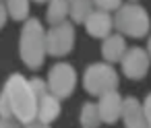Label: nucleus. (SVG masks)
<instances>
[{"mask_svg":"<svg viewBox=\"0 0 151 128\" xmlns=\"http://www.w3.org/2000/svg\"><path fill=\"white\" fill-rule=\"evenodd\" d=\"M95 2V6L99 9V11H118L120 9V4H122V0H93Z\"/></svg>","mask_w":151,"mask_h":128,"instance_id":"obj_17","label":"nucleus"},{"mask_svg":"<svg viewBox=\"0 0 151 128\" xmlns=\"http://www.w3.org/2000/svg\"><path fill=\"white\" fill-rule=\"evenodd\" d=\"M58 114H60V97H56L52 91H48L37 99V120L50 124L52 120L58 118Z\"/></svg>","mask_w":151,"mask_h":128,"instance_id":"obj_11","label":"nucleus"},{"mask_svg":"<svg viewBox=\"0 0 151 128\" xmlns=\"http://www.w3.org/2000/svg\"><path fill=\"white\" fill-rule=\"evenodd\" d=\"M83 85H85L87 93L101 97L104 93L116 91V87H118V74H116V70L110 64H91L85 70Z\"/></svg>","mask_w":151,"mask_h":128,"instance_id":"obj_4","label":"nucleus"},{"mask_svg":"<svg viewBox=\"0 0 151 128\" xmlns=\"http://www.w3.org/2000/svg\"><path fill=\"white\" fill-rule=\"evenodd\" d=\"M0 128H21V122L17 118H0Z\"/></svg>","mask_w":151,"mask_h":128,"instance_id":"obj_19","label":"nucleus"},{"mask_svg":"<svg viewBox=\"0 0 151 128\" xmlns=\"http://www.w3.org/2000/svg\"><path fill=\"white\" fill-rule=\"evenodd\" d=\"M68 15H70V0H50L48 13H46V21L50 25L64 23Z\"/></svg>","mask_w":151,"mask_h":128,"instance_id":"obj_13","label":"nucleus"},{"mask_svg":"<svg viewBox=\"0 0 151 128\" xmlns=\"http://www.w3.org/2000/svg\"><path fill=\"white\" fill-rule=\"evenodd\" d=\"M75 46V29L70 23L52 25V29L46 33V48L50 56H64Z\"/></svg>","mask_w":151,"mask_h":128,"instance_id":"obj_5","label":"nucleus"},{"mask_svg":"<svg viewBox=\"0 0 151 128\" xmlns=\"http://www.w3.org/2000/svg\"><path fill=\"white\" fill-rule=\"evenodd\" d=\"M75 83H77V72L70 64L52 66V70L48 74V87L56 97H60V99L68 97L75 89Z\"/></svg>","mask_w":151,"mask_h":128,"instance_id":"obj_6","label":"nucleus"},{"mask_svg":"<svg viewBox=\"0 0 151 128\" xmlns=\"http://www.w3.org/2000/svg\"><path fill=\"white\" fill-rule=\"evenodd\" d=\"M6 17H9V11H6V4H0V29L4 27L6 23Z\"/></svg>","mask_w":151,"mask_h":128,"instance_id":"obj_22","label":"nucleus"},{"mask_svg":"<svg viewBox=\"0 0 151 128\" xmlns=\"http://www.w3.org/2000/svg\"><path fill=\"white\" fill-rule=\"evenodd\" d=\"M122 120H124V126H126V128H149L145 109H143V105H141L134 97H126V99H124Z\"/></svg>","mask_w":151,"mask_h":128,"instance_id":"obj_9","label":"nucleus"},{"mask_svg":"<svg viewBox=\"0 0 151 128\" xmlns=\"http://www.w3.org/2000/svg\"><path fill=\"white\" fill-rule=\"evenodd\" d=\"M149 62H151L149 52H145V50H141V48H132V50H128V52L124 54V58H122V72H124L128 79L139 81V79H143V77L147 74Z\"/></svg>","mask_w":151,"mask_h":128,"instance_id":"obj_7","label":"nucleus"},{"mask_svg":"<svg viewBox=\"0 0 151 128\" xmlns=\"http://www.w3.org/2000/svg\"><path fill=\"white\" fill-rule=\"evenodd\" d=\"M143 109H145V116H147V122H149V128H151V93L147 95V99L143 103Z\"/></svg>","mask_w":151,"mask_h":128,"instance_id":"obj_20","label":"nucleus"},{"mask_svg":"<svg viewBox=\"0 0 151 128\" xmlns=\"http://www.w3.org/2000/svg\"><path fill=\"white\" fill-rule=\"evenodd\" d=\"M99 116H101V122L106 124H114L118 118H122V107H124V99L118 95V91H110V93H104L99 97Z\"/></svg>","mask_w":151,"mask_h":128,"instance_id":"obj_8","label":"nucleus"},{"mask_svg":"<svg viewBox=\"0 0 151 128\" xmlns=\"http://www.w3.org/2000/svg\"><path fill=\"white\" fill-rule=\"evenodd\" d=\"M112 25H114V19L110 17L108 11H93L85 21L87 33L93 37H108L112 31Z\"/></svg>","mask_w":151,"mask_h":128,"instance_id":"obj_10","label":"nucleus"},{"mask_svg":"<svg viewBox=\"0 0 151 128\" xmlns=\"http://www.w3.org/2000/svg\"><path fill=\"white\" fill-rule=\"evenodd\" d=\"M114 25L122 35L145 37L149 31V15L139 4H124L118 9V13L114 17Z\"/></svg>","mask_w":151,"mask_h":128,"instance_id":"obj_3","label":"nucleus"},{"mask_svg":"<svg viewBox=\"0 0 151 128\" xmlns=\"http://www.w3.org/2000/svg\"><path fill=\"white\" fill-rule=\"evenodd\" d=\"M19 50H21V60L29 68H40L42 66L48 48H46V31H44V27L37 19H29L23 25Z\"/></svg>","mask_w":151,"mask_h":128,"instance_id":"obj_2","label":"nucleus"},{"mask_svg":"<svg viewBox=\"0 0 151 128\" xmlns=\"http://www.w3.org/2000/svg\"><path fill=\"white\" fill-rule=\"evenodd\" d=\"M33 2H37V4H44V2H50V0H33Z\"/></svg>","mask_w":151,"mask_h":128,"instance_id":"obj_24","label":"nucleus"},{"mask_svg":"<svg viewBox=\"0 0 151 128\" xmlns=\"http://www.w3.org/2000/svg\"><path fill=\"white\" fill-rule=\"evenodd\" d=\"M101 54L108 62H122L124 54H126V41L122 35H108L104 39V46H101Z\"/></svg>","mask_w":151,"mask_h":128,"instance_id":"obj_12","label":"nucleus"},{"mask_svg":"<svg viewBox=\"0 0 151 128\" xmlns=\"http://www.w3.org/2000/svg\"><path fill=\"white\" fill-rule=\"evenodd\" d=\"M0 118H17L29 124L37 118V95L23 74H13L0 93Z\"/></svg>","mask_w":151,"mask_h":128,"instance_id":"obj_1","label":"nucleus"},{"mask_svg":"<svg viewBox=\"0 0 151 128\" xmlns=\"http://www.w3.org/2000/svg\"><path fill=\"white\" fill-rule=\"evenodd\" d=\"M93 0H70V17L77 23H85L87 17L93 13Z\"/></svg>","mask_w":151,"mask_h":128,"instance_id":"obj_14","label":"nucleus"},{"mask_svg":"<svg viewBox=\"0 0 151 128\" xmlns=\"http://www.w3.org/2000/svg\"><path fill=\"white\" fill-rule=\"evenodd\" d=\"M29 83H31V87H33V91H35L37 99H40L42 95H46V93H48V89H50V87H46V83H44L42 79H31Z\"/></svg>","mask_w":151,"mask_h":128,"instance_id":"obj_18","label":"nucleus"},{"mask_svg":"<svg viewBox=\"0 0 151 128\" xmlns=\"http://www.w3.org/2000/svg\"><path fill=\"white\" fill-rule=\"evenodd\" d=\"M99 122H101L99 107L95 103H85L83 109H81V124H83V128H97Z\"/></svg>","mask_w":151,"mask_h":128,"instance_id":"obj_15","label":"nucleus"},{"mask_svg":"<svg viewBox=\"0 0 151 128\" xmlns=\"http://www.w3.org/2000/svg\"><path fill=\"white\" fill-rule=\"evenodd\" d=\"M6 11L15 21H25L29 15V0H6Z\"/></svg>","mask_w":151,"mask_h":128,"instance_id":"obj_16","label":"nucleus"},{"mask_svg":"<svg viewBox=\"0 0 151 128\" xmlns=\"http://www.w3.org/2000/svg\"><path fill=\"white\" fill-rule=\"evenodd\" d=\"M25 128H50V124H48V122H42V120H37V118H35V120H33V122H29Z\"/></svg>","mask_w":151,"mask_h":128,"instance_id":"obj_21","label":"nucleus"},{"mask_svg":"<svg viewBox=\"0 0 151 128\" xmlns=\"http://www.w3.org/2000/svg\"><path fill=\"white\" fill-rule=\"evenodd\" d=\"M147 52H149V56H151V37H149V44H147Z\"/></svg>","mask_w":151,"mask_h":128,"instance_id":"obj_23","label":"nucleus"}]
</instances>
